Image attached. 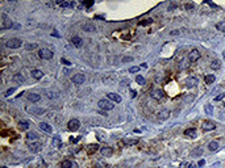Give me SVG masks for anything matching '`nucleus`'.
<instances>
[{"instance_id":"obj_17","label":"nucleus","mask_w":225,"mask_h":168,"mask_svg":"<svg viewBox=\"0 0 225 168\" xmlns=\"http://www.w3.org/2000/svg\"><path fill=\"white\" fill-rule=\"evenodd\" d=\"M38 126H40V129H41V130H43L45 133H51V131H53V128H51L49 123H46V122H41Z\"/></svg>"},{"instance_id":"obj_6","label":"nucleus","mask_w":225,"mask_h":168,"mask_svg":"<svg viewBox=\"0 0 225 168\" xmlns=\"http://www.w3.org/2000/svg\"><path fill=\"white\" fill-rule=\"evenodd\" d=\"M79 126H80V122H79V120H77V118L68 121V123H67V128H68V130L70 131H77L78 129H79Z\"/></svg>"},{"instance_id":"obj_22","label":"nucleus","mask_w":225,"mask_h":168,"mask_svg":"<svg viewBox=\"0 0 225 168\" xmlns=\"http://www.w3.org/2000/svg\"><path fill=\"white\" fill-rule=\"evenodd\" d=\"M82 42H83V41L80 40L79 37H72V38H71V43L75 46V47H80V46L83 45Z\"/></svg>"},{"instance_id":"obj_4","label":"nucleus","mask_w":225,"mask_h":168,"mask_svg":"<svg viewBox=\"0 0 225 168\" xmlns=\"http://www.w3.org/2000/svg\"><path fill=\"white\" fill-rule=\"evenodd\" d=\"M202 129L204 131H211V130H215L216 129V123L211 120H205L204 122L202 123Z\"/></svg>"},{"instance_id":"obj_28","label":"nucleus","mask_w":225,"mask_h":168,"mask_svg":"<svg viewBox=\"0 0 225 168\" xmlns=\"http://www.w3.org/2000/svg\"><path fill=\"white\" fill-rule=\"evenodd\" d=\"M123 143H124V145L132 146V145H137L138 141H137V139H123Z\"/></svg>"},{"instance_id":"obj_14","label":"nucleus","mask_w":225,"mask_h":168,"mask_svg":"<svg viewBox=\"0 0 225 168\" xmlns=\"http://www.w3.org/2000/svg\"><path fill=\"white\" fill-rule=\"evenodd\" d=\"M112 154H113V150H112V147H101V155L106 158H111Z\"/></svg>"},{"instance_id":"obj_50","label":"nucleus","mask_w":225,"mask_h":168,"mask_svg":"<svg viewBox=\"0 0 225 168\" xmlns=\"http://www.w3.org/2000/svg\"><path fill=\"white\" fill-rule=\"evenodd\" d=\"M187 168H195V164H192V163H191V164L187 165Z\"/></svg>"},{"instance_id":"obj_16","label":"nucleus","mask_w":225,"mask_h":168,"mask_svg":"<svg viewBox=\"0 0 225 168\" xmlns=\"http://www.w3.org/2000/svg\"><path fill=\"white\" fill-rule=\"evenodd\" d=\"M32 77H34L36 80H40L43 77V72L41 70H33L32 71Z\"/></svg>"},{"instance_id":"obj_18","label":"nucleus","mask_w":225,"mask_h":168,"mask_svg":"<svg viewBox=\"0 0 225 168\" xmlns=\"http://www.w3.org/2000/svg\"><path fill=\"white\" fill-rule=\"evenodd\" d=\"M97 150H99V145H90L88 147L86 148V151H87V154H88V155L95 154Z\"/></svg>"},{"instance_id":"obj_40","label":"nucleus","mask_w":225,"mask_h":168,"mask_svg":"<svg viewBox=\"0 0 225 168\" xmlns=\"http://www.w3.org/2000/svg\"><path fill=\"white\" fill-rule=\"evenodd\" d=\"M224 97H225V92H224V93H220L219 96H216V97H215V101H220V100H222Z\"/></svg>"},{"instance_id":"obj_48","label":"nucleus","mask_w":225,"mask_h":168,"mask_svg":"<svg viewBox=\"0 0 225 168\" xmlns=\"http://www.w3.org/2000/svg\"><path fill=\"white\" fill-rule=\"evenodd\" d=\"M83 4H84V5H87V7H91L94 3H92V1H88V3H83Z\"/></svg>"},{"instance_id":"obj_39","label":"nucleus","mask_w":225,"mask_h":168,"mask_svg":"<svg viewBox=\"0 0 225 168\" xmlns=\"http://www.w3.org/2000/svg\"><path fill=\"white\" fill-rule=\"evenodd\" d=\"M45 109H34V110H33V113H36V114H43V113H45Z\"/></svg>"},{"instance_id":"obj_34","label":"nucleus","mask_w":225,"mask_h":168,"mask_svg":"<svg viewBox=\"0 0 225 168\" xmlns=\"http://www.w3.org/2000/svg\"><path fill=\"white\" fill-rule=\"evenodd\" d=\"M13 80H14V82H19V83H23L24 82V76L21 74H16L13 76Z\"/></svg>"},{"instance_id":"obj_9","label":"nucleus","mask_w":225,"mask_h":168,"mask_svg":"<svg viewBox=\"0 0 225 168\" xmlns=\"http://www.w3.org/2000/svg\"><path fill=\"white\" fill-rule=\"evenodd\" d=\"M82 29L84 32H87V33H94L95 30H96V28H95V25L91 23V21H88V23H86L82 25Z\"/></svg>"},{"instance_id":"obj_30","label":"nucleus","mask_w":225,"mask_h":168,"mask_svg":"<svg viewBox=\"0 0 225 168\" xmlns=\"http://www.w3.org/2000/svg\"><path fill=\"white\" fill-rule=\"evenodd\" d=\"M26 138H28L29 141H36V139L38 138V135H37V133H34V131H32V133H28Z\"/></svg>"},{"instance_id":"obj_37","label":"nucleus","mask_w":225,"mask_h":168,"mask_svg":"<svg viewBox=\"0 0 225 168\" xmlns=\"http://www.w3.org/2000/svg\"><path fill=\"white\" fill-rule=\"evenodd\" d=\"M36 47H37V45H36V43H26V45H25L26 50H33V49H36Z\"/></svg>"},{"instance_id":"obj_20","label":"nucleus","mask_w":225,"mask_h":168,"mask_svg":"<svg viewBox=\"0 0 225 168\" xmlns=\"http://www.w3.org/2000/svg\"><path fill=\"white\" fill-rule=\"evenodd\" d=\"M184 135L187 138H196V130L195 129H187V130H184Z\"/></svg>"},{"instance_id":"obj_52","label":"nucleus","mask_w":225,"mask_h":168,"mask_svg":"<svg viewBox=\"0 0 225 168\" xmlns=\"http://www.w3.org/2000/svg\"><path fill=\"white\" fill-rule=\"evenodd\" d=\"M141 67H144V69H146V67H148V64H146V63H142V64H141Z\"/></svg>"},{"instance_id":"obj_51","label":"nucleus","mask_w":225,"mask_h":168,"mask_svg":"<svg viewBox=\"0 0 225 168\" xmlns=\"http://www.w3.org/2000/svg\"><path fill=\"white\" fill-rule=\"evenodd\" d=\"M130 93H132V97H136V95H137V93H136V92H134V91H132Z\"/></svg>"},{"instance_id":"obj_35","label":"nucleus","mask_w":225,"mask_h":168,"mask_svg":"<svg viewBox=\"0 0 225 168\" xmlns=\"http://www.w3.org/2000/svg\"><path fill=\"white\" fill-rule=\"evenodd\" d=\"M14 91H16V88H14V87H12V88L7 89V92H6V93H4V96H6V97H9V96H11L12 93H14Z\"/></svg>"},{"instance_id":"obj_7","label":"nucleus","mask_w":225,"mask_h":168,"mask_svg":"<svg viewBox=\"0 0 225 168\" xmlns=\"http://www.w3.org/2000/svg\"><path fill=\"white\" fill-rule=\"evenodd\" d=\"M151 97H153L154 100H162L163 97H165V92L162 91V89H154V91H151Z\"/></svg>"},{"instance_id":"obj_44","label":"nucleus","mask_w":225,"mask_h":168,"mask_svg":"<svg viewBox=\"0 0 225 168\" xmlns=\"http://www.w3.org/2000/svg\"><path fill=\"white\" fill-rule=\"evenodd\" d=\"M53 142H54L55 145H61V139H59V137H55V138H54V141H53Z\"/></svg>"},{"instance_id":"obj_47","label":"nucleus","mask_w":225,"mask_h":168,"mask_svg":"<svg viewBox=\"0 0 225 168\" xmlns=\"http://www.w3.org/2000/svg\"><path fill=\"white\" fill-rule=\"evenodd\" d=\"M197 165H199V167H203V165H204V160H200V162L197 163Z\"/></svg>"},{"instance_id":"obj_36","label":"nucleus","mask_w":225,"mask_h":168,"mask_svg":"<svg viewBox=\"0 0 225 168\" xmlns=\"http://www.w3.org/2000/svg\"><path fill=\"white\" fill-rule=\"evenodd\" d=\"M138 71H140V67H138V66H133V67L129 69V72H130V74H136V72H138Z\"/></svg>"},{"instance_id":"obj_32","label":"nucleus","mask_w":225,"mask_h":168,"mask_svg":"<svg viewBox=\"0 0 225 168\" xmlns=\"http://www.w3.org/2000/svg\"><path fill=\"white\" fill-rule=\"evenodd\" d=\"M216 29L220 32H225V21H221V23L216 24Z\"/></svg>"},{"instance_id":"obj_3","label":"nucleus","mask_w":225,"mask_h":168,"mask_svg":"<svg viewBox=\"0 0 225 168\" xmlns=\"http://www.w3.org/2000/svg\"><path fill=\"white\" fill-rule=\"evenodd\" d=\"M38 55H40V58H42V59H51L53 58V55H54V53L51 51V50H49V49H41L40 51H38Z\"/></svg>"},{"instance_id":"obj_23","label":"nucleus","mask_w":225,"mask_h":168,"mask_svg":"<svg viewBox=\"0 0 225 168\" xmlns=\"http://www.w3.org/2000/svg\"><path fill=\"white\" fill-rule=\"evenodd\" d=\"M202 154H203V148H202V147H196L194 151H191V156H192V158L200 156Z\"/></svg>"},{"instance_id":"obj_49","label":"nucleus","mask_w":225,"mask_h":168,"mask_svg":"<svg viewBox=\"0 0 225 168\" xmlns=\"http://www.w3.org/2000/svg\"><path fill=\"white\" fill-rule=\"evenodd\" d=\"M207 4H209V5H211V7H213V8H216V4L211 3V1H207Z\"/></svg>"},{"instance_id":"obj_11","label":"nucleus","mask_w":225,"mask_h":168,"mask_svg":"<svg viewBox=\"0 0 225 168\" xmlns=\"http://www.w3.org/2000/svg\"><path fill=\"white\" fill-rule=\"evenodd\" d=\"M1 29H7V28H12V21L7 17L6 14H1Z\"/></svg>"},{"instance_id":"obj_53","label":"nucleus","mask_w":225,"mask_h":168,"mask_svg":"<svg viewBox=\"0 0 225 168\" xmlns=\"http://www.w3.org/2000/svg\"><path fill=\"white\" fill-rule=\"evenodd\" d=\"M53 34H54L55 37H59V34H58V33H57V30H54V33H53Z\"/></svg>"},{"instance_id":"obj_8","label":"nucleus","mask_w":225,"mask_h":168,"mask_svg":"<svg viewBox=\"0 0 225 168\" xmlns=\"http://www.w3.org/2000/svg\"><path fill=\"white\" fill-rule=\"evenodd\" d=\"M197 86V79L194 76H190L186 79V87L187 88H194V87Z\"/></svg>"},{"instance_id":"obj_42","label":"nucleus","mask_w":225,"mask_h":168,"mask_svg":"<svg viewBox=\"0 0 225 168\" xmlns=\"http://www.w3.org/2000/svg\"><path fill=\"white\" fill-rule=\"evenodd\" d=\"M132 60H133V58H132V57H124V58H123V62H124V63L132 62Z\"/></svg>"},{"instance_id":"obj_21","label":"nucleus","mask_w":225,"mask_h":168,"mask_svg":"<svg viewBox=\"0 0 225 168\" xmlns=\"http://www.w3.org/2000/svg\"><path fill=\"white\" fill-rule=\"evenodd\" d=\"M215 80H216V77H215V75H205L204 76V82L205 84H208V86H211V84H213Z\"/></svg>"},{"instance_id":"obj_12","label":"nucleus","mask_w":225,"mask_h":168,"mask_svg":"<svg viewBox=\"0 0 225 168\" xmlns=\"http://www.w3.org/2000/svg\"><path fill=\"white\" fill-rule=\"evenodd\" d=\"M170 110L168 109H162V110L158 113V118H159L161 121H165V120H167L168 117H170Z\"/></svg>"},{"instance_id":"obj_33","label":"nucleus","mask_w":225,"mask_h":168,"mask_svg":"<svg viewBox=\"0 0 225 168\" xmlns=\"http://www.w3.org/2000/svg\"><path fill=\"white\" fill-rule=\"evenodd\" d=\"M40 147H41V145H38V143H33V145H30V151L37 152V151H40Z\"/></svg>"},{"instance_id":"obj_43","label":"nucleus","mask_w":225,"mask_h":168,"mask_svg":"<svg viewBox=\"0 0 225 168\" xmlns=\"http://www.w3.org/2000/svg\"><path fill=\"white\" fill-rule=\"evenodd\" d=\"M61 63H62V64H65V66H70V64H71V63L68 62L67 59H63V58L61 59Z\"/></svg>"},{"instance_id":"obj_54","label":"nucleus","mask_w":225,"mask_h":168,"mask_svg":"<svg viewBox=\"0 0 225 168\" xmlns=\"http://www.w3.org/2000/svg\"><path fill=\"white\" fill-rule=\"evenodd\" d=\"M72 168H78V164H77V163H74V164H72Z\"/></svg>"},{"instance_id":"obj_41","label":"nucleus","mask_w":225,"mask_h":168,"mask_svg":"<svg viewBox=\"0 0 225 168\" xmlns=\"http://www.w3.org/2000/svg\"><path fill=\"white\" fill-rule=\"evenodd\" d=\"M48 97L49 99H55V97H58V95L57 93H53V92H48Z\"/></svg>"},{"instance_id":"obj_38","label":"nucleus","mask_w":225,"mask_h":168,"mask_svg":"<svg viewBox=\"0 0 225 168\" xmlns=\"http://www.w3.org/2000/svg\"><path fill=\"white\" fill-rule=\"evenodd\" d=\"M184 8H186V11H191V9H194V4H192V3H187L184 5Z\"/></svg>"},{"instance_id":"obj_19","label":"nucleus","mask_w":225,"mask_h":168,"mask_svg":"<svg viewBox=\"0 0 225 168\" xmlns=\"http://www.w3.org/2000/svg\"><path fill=\"white\" fill-rule=\"evenodd\" d=\"M219 147H220V145L216 142V141H212V142H209V145H208V150L211 151V152L217 151V150H219Z\"/></svg>"},{"instance_id":"obj_24","label":"nucleus","mask_w":225,"mask_h":168,"mask_svg":"<svg viewBox=\"0 0 225 168\" xmlns=\"http://www.w3.org/2000/svg\"><path fill=\"white\" fill-rule=\"evenodd\" d=\"M211 69L212 70H220L221 69V62H220V60H213V62L211 63Z\"/></svg>"},{"instance_id":"obj_31","label":"nucleus","mask_w":225,"mask_h":168,"mask_svg":"<svg viewBox=\"0 0 225 168\" xmlns=\"http://www.w3.org/2000/svg\"><path fill=\"white\" fill-rule=\"evenodd\" d=\"M136 82L140 84V86H145V79H144V76H141V75H137L136 76Z\"/></svg>"},{"instance_id":"obj_13","label":"nucleus","mask_w":225,"mask_h":168,"mask_svg":"<svg viewBox=\"0 0 225 168\" xmlns=\"http://www.w3.org/2000/svg\"><path fill=\"white\" fill-rule=\"evenodd\" d=\"M107 97H108L109 100H112V101H115V103H121V96L117 93H115V92H109L108 95H107Z\"/></svg>"},{"instance_id":"obj_45","label":"nucleus","mask_w":225,"mask_h":168,"mask_svg":"<svg viewBox=\"0 0 225 168\" xmlns=\"http://www.w3.org/2000/svg\"><path fill=\"white\" fill-rule=\"evenodd\" d=\"M177 34H179V30H173L171 32V36H177Z\"/></svg>"},{"instance_id":"obj_29","label":"nucleus","mask_w":225,"mask_h":168,"mask_svg":"<svg viewBox=\"0 0 225 168\" xmlns=\"http://www.w3.org/2000/svg\"><path fill=\"white\" fill-rule=\"evenodd\" d=\"M151 23H153L151 19H145V20H141L140 23H138V25H140V26H145V25H150Z\"/></svg>"},{"instance_id":"obj_15","label":"nucleus","mask_w":225,"mask_h":168,"mask_svg":"<svg viewBox=\"0 0 225 168\" xmlns=\"http://www.w3.org/2000/svg\"><path fill=\"white\" fill-rule=\"evenodd\" d=\"M28 100L32 101V103H38L41 100V96L38 93H29L28 95Z\"/></svg>"},{"instance_id":"obj_10","label":"nucleus","mask_w":225,"mask_h":168,"mask_svg":"<svg viewBox=\"0 0 225 168\" xmlns=\"http://www.w3.org/2000/svg\"><path fill=\"white\" fill-rule=\"evenodd\" d=\"M72 83H74V84H78V86H79V84H83V83H84V80H86V77H84V75L83 74H77V75H74V76H72Z\"/></svg>"},{"instance_id":"obj_56","label":"nucleus","mask_w":225,"mask_h":168,"mask_svg":"<svg viewBox=\"0 0 225 168\" xmlns=\"http://www.w3.org/2000/svg\"><path fill=\"white\" fill-rule=\"evenodd\" d=\"M1 168H7V167H1Z\"/></svg>"},{"instance_id":"obj_26","label":"nucleus","mask_w":225,"mask_h":168,"mask_svg":"<svg viewBox=\"0 0 225 168\" xmlns=\"http://www.w3.org/2000/svg\"><path fill=\"white\" fill-rule=\"evenodd\" d=\"M19 129L20 130H28L29 129V125H28V122H25V121H21V122H19Z\"/></svg>"},{"instance_id":"obj_46","label":"nucleus","mask_w":225,"mask_h":168,"mask_svg":"<svg viewBox=\"0 0 225 168\" xmlns=\"http://www.w3.org/2000/svg\"><path fill=\"white\" fill-rule=\"evenodd\" d=\"M70 141H71L72 143H77L78 141H79V138H71V139H70Z\"/></svg>"},{"instance_id":"obj_1","label":"nucleus","mask_w":225,"mask_h":168,"mask_svg":"<svg viewBox=\"0 0 225 168\" xmlns=\"http://www.w3.org/2000/svg\"><path fill=\"white\" fill-rule=\"evenodd\" d=\"M21 45H23V41L20 38H11L6 42V46L9 49H19Z\"/></svg>"},{"instance_id":"obj_2","label":"nucleus","mask_w":225,"mask_h":168,"mask_svg":"<svg viewBox=\"0 0 225 168\" xmlns=\"http://www.w3.org/2000/svg\"><path fill=\"white\" fill-rule=\"evenodd\" d=\"M100 109H104V110H112L115 108L113 103H111L109 100H99V103H97Z\"/></svg>"},{"instance_id":"obj_5","label":"nucleus","mask_w":225,"mask_h":168,"mask_svg":"<svg viewBox=\"0 0 225 168\" xmlns=\"http://www.w3.org/2000/svg\"><path fill=\"white\" fill-rule=\"evenodd\" d=\"M188 59L191 63H195L200 59V51L197 49H192L191 51H190V55H188Z\"/></svg>"},{"instance_id":"obj_25","label":"nucleus","mask_w":225,"mask_h":168,"mask_svg":"<svg viewBox=\"0 0 225 168\" xmlns=\"http://www.w3.org/2000/svg\"><path fill=\"white\" fill-rule=\"evenodd\" d=\"M204 110H205V113L208 114V116H212V113H213V106H212L211 104H205V105H204Z\"/></svg>"},{"instance_id":"obj_27","label":"nucleus","mask_w":225,"mask_h":168,"mask_svg":"<svg viewBox=\"0 0 225 168\" xmlns=\"http://www.w3.org/2000/svg\"><path fill=\"white\" fill-rule=\"evenodd\" d=\"M61 167L62 168H72V163L70 162V160H63V162L61 163Z\"/></svg>"},{"instance_id":"obj_55","label":"nucleus","mask_w":225,"mask_h":168,"mask_svg":"<svg viewBox=\"0 0 225 168\" xmlns=\"http://www.w3.org/2000/svg\"><path fill=\"white\" fill-rule=\"evenodd\" d=\"M222 57H224V59H225V50L222 51Z\"/></svg>"}]
</instances>
